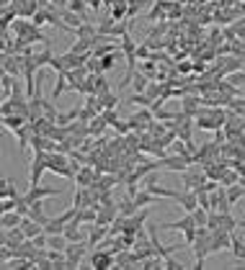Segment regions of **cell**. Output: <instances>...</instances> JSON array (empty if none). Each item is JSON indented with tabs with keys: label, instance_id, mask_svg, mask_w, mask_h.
<instances>
[{
	"label": "cell",
	"instance_id": "ab89813d",
	"mask_svg": "<svg viewBox=\"0 0 245 270\" xmlns=\"http://www.w3.org/2000/svg\"><path fill=\"white\" fill-rule=\"evenodd\" d=\"M85 3H88V8H91L93 13H98V11H101V6H103V0H85Z\"/></svg>",
	"mask_w": 245,
	"mask_h": 270
},
{
	"label": "cell",
	"instance_id": "e0dca14e",
	"mask_svg": "<svg viewBox=\"0 0 245 270\" xmlns=\"http://www.w3.org/2000/svg\"><path fill=\"white\" fill-rule=\"evenodd\" d=\"M65 90H70V78H67V70L57 72V83H55V88H52V101H57Z\"/></svg>",
	"mask_w": 245,
	"mask_h": 270
},
{
	"label": "cell",
	"instance_id": "4316f807",
	"mask_svg": "<svg viewBox=\"0 0 245 270\" xmlns=\"http://www.w3.org/2000/svg\"><path fill=\"white\" fill-rule=\"evenodd\" d=\"M137 211H139V208H137L134 198H132V196L127 193V196H124V198L119 201V214H121V216H132V214H137Z\"/></svg>",
	"mask_w": 245,
	"mask_h": 270
},
{
	"label": "cell",
	"instance_id": "8d00e7d4",
	"mask_svg": "<svg viewBox=\"0 0 245 270\" xmlns=\"http://www.w3.org/2000/svg\"><path fill=\"white\" fill-rule=\"evenodd\" d=\"M44 232H47V234H65V224H60V221L49 219V221L44 224Z\"/></svg>",
	"mask_w": 245,
	"mask_h": 270
},
{
	"label": "cell",
	"instance_id": "603a6c76",
	"mask_svg": "<svg viewBox=\"0 0 245 270\" xmlns=\"http://www.w3.org/2000/svg\"><path fill=\"white\" fill-rule=\"evenodd\" d=\"M31 54H34V62H37V67H39V70L49 67V62H52V57H55V52L49 49V44H44V49H42V52H31Z\"/></svg>",
	"mask_w": 245,
	"mask_h": 270
},
{
	"label": "cell",
	"instance_id": "74e56055",
	"mask_svg": "<svg viewBox=\"0 0 245 270\" xmlns=\"http://www.w3.org/2000/svg\"><path fill=\"white\" fill-rule=\"evenodd\" d=\"M16 206H19V198H3L0 211H16Z\"/></svg>",
	"mask_w": 245,
	"mask_h": 270
},
{
	"label": "cell",
	"instance_id": "e575fe53",
	"mask_svg": "<svg viewBox=\"0 0 245 270\" xmlns=\"http://www.w3.org/2000/svg\"><path fill=\"white\" fill-rule=\"evenodd\" d=\"M132 85H134V93H145V90H147V85H150V80H147V75H145V72H137V75H134V80H132Z\"/></svg>",
	"mask_w": 245,
	"mask_h": 270
},
{
	"label": "cell",
	"instance_id": "9c48e42d",
	"mask_svg": "<svg viewBox=\"0 0 245 270\" xmlns=\"http://www.w3.org/2000/svg\"><path fill=\"white\" fill-rule=\"evenodd\" d=\"M29 203L34 201H44V198H52V196H62V188H49V185H29V190L24 193Z\"/></svg>",
	"mask_w": 245,
	"mask_h": 270
},
{
	"label": "cell",
	"instance_id": "cb8c5ba5",
	"mask_svg": "<svg viewBox=\"0 0 245 270\" xmlns=\"http://www.w3.org/2000/svg\"><path fill=\"white\" fill-rule=\"evenodd\" d=\"M26 121H31V119H26V116H21V113H6V116H3V129L13 131V129L24 126Z\"/></svg>",
	"mask_w": 245,
	"mask_h": 270
},
{
	"label": "cell",
	"instance_id": "2e32d148",
	"mask_svg": "<svg viewBox=\"0 0 245 270\" xmlns=\"http://www.w3.org/2000/svg\"><path fill=\"white\" fill-rule=\"evenodd\" d=\"M127 11H129V0H114L111 3V18L119 24V21H127Z\"/></svg>",
	"mask_w": 245,
	"mask_h": 270
},
{
	"label": "cell",
	"instance_id": "5bb4252c",
	"mask_svg": "<svg viewBox=\"0 0 245 270\" xmlns=\"http://www.w3.org/2000/svg\"><path fill=\"white\" fill-rule=\"evenodd\" d=\"M109 229L111 226H106V224H91V229H88V244L91 247H98L109 237Z\"/></svg>",
	"mask_w": 245,
	"mask_h": 270
},
{
	"label": "cell",
	"instance_id": "83f0119b",
	"mask_svg": "<svg viewBox=\"0 0 245 270\" xmlns=\"http://www.w3.org/2000/svg\"><path fill=\"white\" fill-rule=\"evenodd\" d=\"M91 78H93V93L103 95V93L111 90V85H109V80H106V72H103V75H93V72H91Z\"/></svg>",
	"mask_w": 245,
	"mask_h": 270
},
{
	"label": "cell",
	"instance_id": "ffe728a7",
	"mask_svg": "<svg viewBox=\"0 0 245 270\" xmlns=\"http://www.w3.org/2000/svg\"><path fill=\"white\" fill-rule=\"evenodd\" d=\"M21 229L26 232V237H29V239H34L37 234H42V232H44V224L34 221L31 216H24V221H21Z\"/></svg>",
	"mask_w": 245,
	"mask_h": 270
},
{
	"label": "cell",
	"instance_id": "60d3db41",
	"mask_svg": "<svg viewBox=\"0 0 245 270\" xmlns=\"http://www.w3.org/2000/svg\"><path fill=\"white\" fill-rule=\"evenodd\" d=\"M188 70H191L188 62H181V65H178V72H188Z\"/></svg>",
	"mask_w": 245,
	"mask_h": 270
},
{
	"label": "cell",
	"instance_id": "f35d334b",
	"mask_svg": "<svg viewBox=\"0 0 245 270\" xmlns=\"http://www.w3.org/2000/svg\"><path fill=\"white\" fill-rule=\"evenodd\" d=\"M165 267H168V270H183V267H188V265H183V262L173 260V255H170V257H165Z\"/></svg>",
	"mask_w": 245,
	"mask_h": 270
},
{
	"label": "cell",
	"instance_id": "30bf717a",
	"mask_svg": "<svg viewBox=\"0 0 245 270\" xmlns=\"http://www.w3.org/2000/svg\"><path fill=\"white\" fill-rule=\"evenodd\" d=\"M191 226H199L196 219H194V214H186L178 221H157V229H165V232H186Z\"/></svg>",
	"mask_w": 245,
	"mask_h": 270
},
{
	"label": "cell",
	"instance_id": "7c38bea8",
	"mask_svg": "<svg viewBox=\"0 0 245 270\" xmlns=\"http://www.w3.org/2000/svg\"><path fill=\"white\" fill-rule=\"evenodd\" d=\"M173 201H178V206H181L186 214H191V211H196V208H199V196H196V190H186V188H183V190H181Z\"/></svg>",
	"mask_w": 245,
	"mask_h": 270
},
{
	"label": "cell",
	"instance_id": "d4e9b609",
	"mask_svg": "<svg viewBox=\"0 0 245 270\" xmlns=\"http://www.w3.org/2000/svg\"><path fill=\"white\" fill-rule=\"evenodd\" d=\"M106 126H109L106 116H103V113H98V116H96V119H91V124H88V129H91V137H101V134L106 131Z\"/></svg>",
	"mask_w": 245,
	"mask_h": 270
},
{
	"label": "cell",
	"instance_id": "b9f144b4",
	"mask_svg": "<svg viewBox=\"0 0 245 270\" xmlns=\"http://www.w3.org/2000/svg\"><path fill=\"white\" fill-rule=\"evenodd\" d=\"M237 229H245V219H237Z\"/></svg>",
	"mask_w": 245,
	"mask_h": 270
},
{
	"label": "cell",
	"instance_id": "d6986e66",
	"mask_svg": "<svg viewBox=\"0 0 245 270\" xmlns=\"http://www.w3.org/2000/svg\"><path fill=\"white\" fill-rule=\"evenodd\" d=\"M134 198V203H137V208H147V206H152V203H157V196L152 193V190H137V196H132Z\"/></svg>",
	"mask_w": 245,
	"mask_h": 270
},
{
	"label": "cell",
	"instance_id": "8992f818",
	"mask_svg": "<svg viewBox=\"0 0 245 270\" xmlns=\"http://www.w3.org/2000/svg\"><path fill=\"white\" fill-rule=\"evenodd\" d=\"M91 249V244L88 242H70L67 244V267L70 270H75V267H83V257H85V252Z\"/></svg>",
	"mask_w": 245,
	"mask_h": 270
},
{
	"label": "cell",
	"instance_id": "f546056e",
	"mask_svg": "<svg viewBox=\"0 0 245 270\" xmlns=\"http://www.w3.org/2000/svg\"><path fill=\"white\" fill-rule=\"evenodd\" d=\"M67 244H70V239H67L65 234H49V242H47V247L65 252V249H67Z\"/></svg>",
	"mask_w": 245,
	"mask_h": 270
},
{
	"label": "cell",
	"instance_id": "484cf974",
	"mask_svg": "<svg viewBox=\"0 0 245 270\" xmlns=\"http://www.w3.org/2000/svg\"><path fill=\"white\" fill-rule=\"evenodd\" d=\"M227 198H230V203L235 206L237 201H242L245 198V185L237 180V183H232V185H227Z\"/></svg>",
	"mask_w": 245,
	"mask_h": 270
},
{
	"label": "cell",
	"instance_id": "44dd1931",
	"mask_svg": "<svg viewBox=\"0 0 245 270\" xmlns=\"http://www.w3.org/2000/svg\"><path fill=\"white\" fill-rule=\"evenodd\" d=\"M65 237H67L70 242H88V234H85L83 226H78L75 221H70V224L65 226Z\"/></svg>",
	"mask_w": 245,
	"mask_h": 270
},
{
	"label": "cell",
	"instance_id": "ac0fdd59",
	"mask_svg": "<svg viewBox=\"0 0 245 270\" xmlns=\"http://www.w3.org/2000/svg\"><path fill=\"white\" fill-rule=\"evenodd\" d=\"M0 198H21L16 183H13L8 175H3V183H0Z\"/></svg>",
	"mask_w": 245,
	"mask_h": 270
},
{
	"label": "cell",
	"instance_id": "f1b7e54d",
	"mask_svg": "<svg viewBox=\"0 0 245 270\" xmlns=\"http://www.w3.org/2000/svg\"><path fill=\"white\" fill-rule=\"evenodd\" d=\"M29 216H31L34 221H39V224H47V221H49V216L44 214V203H42V201H34V203H31Z\"/></svg>",
	"mask_w": 245,
	"mask_h": 270
},
{
	"label": "cell",
	"instance_id": "7a4b0ae2",
	"mask_svg": "<svg viewBox=\"0 0 245 270\" xmlns=\"http://www.w3.org/2000/svg\"><path fill=\"white\" fill-rule=\"evenodd\" d=\"M209 175H206V167L201 162H191L183 172H181V183L186 190H199L201 185H206Z\"/></svg>",
	"mask_w": 245,
	"mask_h": 270
},
{
	"label": "cell",
	"instance_id": "277c9868",
	"mask_svg": "<svg viewBox=\"0 0 245 270\" xmlns=\"http://www.w3.org/2000/svg\"><path fill=\"white\" fill-rule=\"evenodd\" d=\"M127 121H129L132 131L142 134V131H147V129H150V124L155 121V113H152V108H134V113H132Z\"/></svg>",
	"mask_w": 245,
	"mask_h": 270
},
{
	"label": "cell",
	"instance_id": "1f68e13d",
	"mask_svg": "<svg viewBox=\"0 0 245 270\" xmlns=\"http://www.w3.org/2000/svg\"><path fill=\"white\" fill-rule=\"evenodd\" d=\"M145 6H150V0H129V11H127V18L129 21H134V16L145 8Z\"/></svg>",
	"mask_w": 245,
	"mask_h": 270
},
{
	"label": "cell",
	"instance_id": "5b68a950",
	"mask_svg": "<svg viewBox=\"0 0 245 270\" xmlns=\"http://www.w3.org/2000/svg\"><path fill=\"white\" fill-rule=\"evenodd\" d=\"M47 152H34L31 155V172H29V185H39L42 183V175L47 172Z\"/></svg>",
	"mask_w": 245,
	"mask_h": 270
},
{
	"label": "cell",
	"instance_id": "d590c367",
	"mask_svg": "<svg viewBox=\"0 0 245 270\" xmlns=\"http://www.w3.org/2000/svg\"><path fill=\"white\" fill-rule=\"evenodd\" d=\"M101 101H103V106H106V108H116L121 98H119V93L109 90V93H103V95H101Z\"/></svg>",
	"mask_w": 245,
	"mask_h": 270
},
{
	"label": "cell",
	"instance_id": "d6a6232c",
	"mask_svg": "<svg viewBox=\"0 0 245 270\" xmlns=\"http://www.w3.org/2000/svg\"><path fill=\"white\" fill-rule=\"evenodd\" d=\"M75 216H78V206H75V203H73V206H70V208H67V211H62V214H60V216H52V219H55V221H60V224H65V226H67V224H70V221H73V219H75Z\"/></svg>",
	"mask_w": 245,
	"mask_h": 270
},
{
	"label": "cell",
	"instance_id": "7402d4cb",
	"mask_svg": "<svg viewBox=\"0 0 245 270\" xmlns=\"http://www.w3.org/2000/svg\"><path fill=\"white\" fill-rule=\"evenodd\" d=\"M24 216L19 211H3V216H0V226L3 229H13V226H21Z\"/></svg>",
	"mask_w": 245,
	"mask_h": 270
},
{
	"label": "cell",
	"instance_id": "3957f363",
	"mask_svg": "<svg viewBox=\"0 0 245 270\" xmlns=\"http://www.w3.org/2000/svg\"><path fill=\"white\" fill-rule=\"evenodd\" d=\"M47 167H49V172H55L65 180H75V172L70 167V155H65V152H47Z\"/></svg>",
	"mask_w": 245,
	"mask_h": 270
},
{
	"label": "cell",
	"instance_id": "836d02e7",
	"mask_svg": "<svg viewBox=\"0 0 245 270\" xmlns=\"http://www.w3.org/2000/svg\"><path fill=\"white\" fill-rule=\"evenodd\" d=\"M114 26H116V21H114L111 16H106V18H101V21H98V34H103V36H111Z\"/></svg>",
	"mask_w": 245,
	"mask_h": 270
},
{
	"label": "cell",
	"instance_id": "52a82bcc",
	"mask_svg": "<svg viewBox=\"0 0 245 270\" xmlns=\"http://www.w3.org/2000/svg\"><path fill=\"white\" fill-rule=\"evenodd\" d=\"M88 262H91V267H96V270L116 267V255H114V249H111V252H106L103 247H96V249H93V255L88 257Z\"/></svg>",
	"mask_w": 245,
	"mask_h": 270
},
{
	"label": "cell",
	"instance_id": "6da1fadb",
	"mask_svg": "<svg viewBox=\"0 0 245 270\" xmlns=\"http://www.w3.org/2000/svg\"><path fill=\"white\" fill-rule=\"evenodd\" d=\"M191 249H194V257H196V262H194L191 267L204 270V267H206V257L212 255V229H209V226H199L196 242L191 244Z\"/></svg>",
	"mask_w": 245,
	"mask_h": 270
},
{
	"label": "cell",
	"instance_id": "ba28073f",
	"mask_svg": "<svg viewBox=\"0 0 245 270\" xmlns=\"http://www.w3.org/2000/svg\"><path fill=\"white\" fill-rule=\"evenodd\" d=\"M191 162H194V160H188V157H183V155H168V157H160V160H157V167H160V170H168V172H183Z\"/></svg>",
	"mask_w": 245,
	"mask_h": 270
},
{
	"label": "cell",
	"instance_id": "8fae6325",
	"mask_svg": "<svg viewBox=\"0 0 245 270\" xmlns=\"http://www.w3.org/2000/svg\"><path fill=\"white\" fill-rule=\"evenodd\" d=\"M230 247H232V232L212 229V255H217L222 249H230Z\"/></svg>",
	"mask_w": 245,
	"mask_h": 270
},
{
	"label": "cell",
	"instance_id": "4dcf8cb0",
	"mask_svg": "<svg viewBox=\"0 0 245 270\" xmlns=\"http://www.w3.org/2000/svg\"><path fill=\"white\" fill-rule=\"evenodd\" d=\"M230 252L235 255V260H237V262H242V260H245V242H242L240 237H235V234H232V247H230Z\"/></svg>",
	"mask_w": 245,
	"mask_h": 270
},
{
	"label": "cell",
	"instance_id": "9a60e30c",
	"mask_svg": "<svg viewBox=\"0 0 245 270\" xmlns=\"http://www.w3.org/2000/svg\"><path fill=\"white\" fill-rule=\"evenodd\" d=\"M26 232L21 226H13V229H3V244H11V247H19L21 242H26Z\"/></svg>",
	"mask_w": 245,
	"mask_h": 270
},
{
	"label": "cell",
	"instance_id": "4fadbf2b",
	"mask_svg": "<svg viewBox=\"0 0 245 270\" xmlns=\"http://www.w3.org/2000/svg\"><path fill=\"white\" fill-rule=\"evenodd\" d=\"M96 178H98V170H93V165H83V167L75 172V183H78L80 188L93 185V183H96Z\"/></svg>",
	"mask_w": 245,
	"mask_h": 270
}]
</instances>
